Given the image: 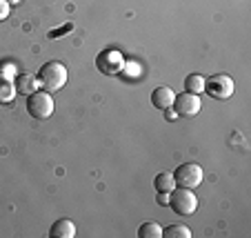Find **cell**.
<instances>
[{
	"label": "cell",
	"instance_id": "1",
	"mask_svg": "<svg viewBox=\"0 0 251 238\" xmlns=\"http://www.w3.org/2000/svg\"><path fill=\"white\" fill-rule=\"evenodd\" d=\"M67 78H69V74H67V67L62 65V62H58V60L45 62V65L40 67V72H38L40 89L49 91V94H53V91H60L62 87L67 85Z\"/></svg>",
	"mask_w": 251,
	"mask_h": 238
},
{
	"label": "cell",
	"instance_id": "2",
	"mask_svg": "<svg viewBox=\"0 0 251 238\" xmlns=\"http://www.w3.org/2000/svg\"><path fill=\"white\" fill-rule=\"evenodd\" d=\"M169 207L178 216H191L198 210V196L189 187H178L169 194Z\"/></svg>",
	"mask_w": 251,
	"mask_h": 238
},
{
	"label": "cell",
	"instance_id": "3",
	"mask_svg": "<svg viewBox=\"0 0 251 238\" xmlns=\"http://www.w3.org/2000/svg\"><path fill=\"white\" fill-rule=\"evenodd\" d=\"M53 98L49 91L45 89H38V91H33V94L27 96V111L31 118L36 120H45L49 118V116L53 114Z\"/></svg>",
	"mask_w": 251,
	"mask_h": 238
},
{
	"label": "cell",
	"instance_id": "4",
	"mask_svg": "<svg viewBox=\"0 0 251 238\" xmlns=\"http://www.w3.org/2000/svg\"><path fill=\"white\" fill-rule=\"evenodd\" d=\"M233 78H229L227 74H213V76L204 78V91L216 100H227L233 96Z\"/></svg>",
	"mask_w": 251,
	"mask_h": 238
},
{
	"label": "cell",
	"instance_id": "5",
	"mask_svg": "<svg viewBox=\"0 0 251 238\" xmlns=\"http://www.w3.org/2000/svg\"><path fill=\"white\" fill-rule=\"evenodd\" d=\"M96 67L104 76H118L125 69V56L118 49H102L96 58Z\"/></svg>",
	"mask_w": 251,
	"mask_h": 238
},
{
	"label": "cell",
	"instance_id": "6",
	"mask_svg": "<svg viewBox=\"0 0 251 238\" xmlns=\"http://www.w3.org/2000/svg\"><path fill=\"white\" fill-rule=\"evenodd\" d=\"M174 181L178 187H198L202 183V167L196 165V162H182L178 169L174 172Z\"/></svg>",
	"mask_w": 251,
	"mask_h": 238
},
{
	"label": "cell",
	"instance_id": "7",
	"mask_svg": "<svg viewBox=\"0 0 251 238\" xmlns=\"http://www.w3.org/2000/svg\"><path fill=\"white\" fill-rule=\"evenodd\" d=\"M200 107H202V103H200L198 94L182 91V94H176V100H174V107H171V109H174L178 116L191 118V116H196L200 111Z\"/></svg>",
	"mask_w": 251,
	"mask_h": 238
},
{
	"label": "cell",
	"instance_id": "8",
	"mask_svg": "<svg viewBox=\"0 0 251 238\" xmlns=\"http://www.w3.org/2000/svg\"><path fill=\"white\" fill-rule=\"evenodd\" d=\"M174 100H176V91L167 85H160L151 91V105L160 111H167L174 107Z\"/></svg>",
	"mask_w": 251,
	"mask_h": 238
},
{
	"label": "cell",
	"instance_id": "9",
	"mask_svg": "<svg viewBox=\"0 0 251 238\" xmlns=\"http://www.w3.org/2000/svg\"><path fill=\"white\" fill-rule=\"evenodd\" d=\"M14 85H16V91L23 96H29V94L40 89V80L36 74H20V76L16 78Z\"/></svg>",
	"mask_w": 251,
	"mask_h": 238
},
{
	"label": "cell",
	"instance_id": "10",
	"mask_svg": "<svg viewBox=\"0 0 251 238\" xmlns=\"http://www.w3.org/2000/svg\"><path fill=\"white\" fill-rule=\"evenodd\" d=\"M49 236L51 238H74L76 236V225L71 223L69 218H60L51 225L49 229Z\"/></svg>",
	"mask_w": 251,
	"mask_h": 238
},
{
	"label": "cell",
	"instance_id": "11",
	"mask_svg": "<svg viewBox=\"0 0 251 238\" xmlns=\"http://www.w3.org/2000/svg\"><path fill=\"white\" fill-rule=\"evenodd\" d=\"M153 187H156V191H167V194H171V191L176 189L174 174H169V172H160L156 178H153Z\"/></svg>",
	"mask_w": 251,
	"mask_h": 238
},
{
	"label": "cell",
	"instance_id": "12",
	"mask_svg": "<svg viewBox=\"0 0 251 238\" xmlns=\"http://www.w3.org/2000/svg\"><path fill=\"white\" fill-rule=\"evenodd\" d=\"M185 91L200 96L204 91V76H200V74H189V76L185 78Z\"/></svg>",
	"mask_w": 251,
	"mask_h": 238
},
{
	"label": "cell",
	"instance_id": "13",
	"mask_svg": "<svg viewBox=\"0 0 251 238\" xmlns=\"http://www.w3.org/2000/svg\"><path fill=\"white\" fill-rule=\"evenodd\" d=\"M162 238H191V229L187 225H169L162 229Z\"/></svg>",
	"mask_w": 251,
	"mask_h": 238
},
{
	"label": "cell",
	"instance_id": "14",
	"mask_svg": "<svg viewBox=\"0 0 251 238\" xmlns=\"http://www.w3.org/2000/svg\"><path fill=\"white\" fill-rule=\"evenodd\" d=\"M138 236L140 238H162V227L158 223H153V220L142 223L140 229H138Z\"/></svg>",
	"mask_w": 251,
	"mask_h": 238
},
{
	"label": "cell",
	"instance_id": "15",
	"mask_svg": "<svg viewBox=\"0 0 251 238\" xmlns=\"http://www.w3.org/2000/svg\"><path fill=\"white\" fill-rule=\"evenodd\" d=\"M16 94H18V91H16L14 82L2 78V80H0V105H2V103H11Z\"/></svg>",
	"mask_w": 251,
	"mask_h": 238
},
{
	"label": "cell",
	"instance_id": "16",
	"mask_svg": "<svg viewBox=\"0 0 251 238\" xmlns=\"http://www.w3.org/2000/svg\"><path fill=\"white\" fill-rule=\"evenodd\" d=\"M9 14H11V5L7 0H0V23L9 18Z\"/></svg>",
	"mask_w": 251,
	"mask_h": 238
},
{
	"label": "cell",
	"instance_id": "17",
	"mask_svg": "<svg viewBox=\"0 0 251 238\" xmlns=\"http://www.w3.org/2000/svg\"><path fill=\"white\" fill-rule=\"evenodd\" d=\"M71 29H74V25H65V27H62V29H58V31H56V29H53V31H49V38H60V36H62V33H67V31H71Z\"/></svg>",
	"mask_w": 251,
	"mask_h": 238
},
{
	"label": "cell",
	"instance_id": "18",
	"mask_svg": "<svg viewBox=\"0 0 251 238\" xmlns=\"http://www.w3.org/2000/svg\"><path fill=\"white\" fill-rule=\"evenodd\" d=\"M7 2H9V5H18L20 0H7Z\"/></svg>",
	"mask_w": 251,
	"mask_h": 238
}]
</instances>
